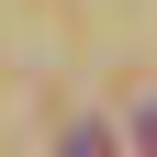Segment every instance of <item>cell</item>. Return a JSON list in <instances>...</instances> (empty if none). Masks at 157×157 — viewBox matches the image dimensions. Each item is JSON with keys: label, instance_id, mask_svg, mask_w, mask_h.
Here are the masks:
<instances>
[{"label": "cell", "instance_id": "cell-1", "mask_svg": "<svg viewBox=\"0 0 157 157\" xmlns=\"http://www.w3.org/2000/svg\"><path fill=\"white\" fill-rule=\"evenodd\" d=\"M67 157H112V135H101V124H78V135H67Z\"/></svg>", "mask_w": 157, "mask_h": 157}]
</instances>
